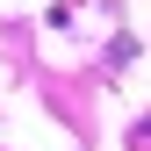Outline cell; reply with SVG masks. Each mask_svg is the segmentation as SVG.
<instances>
[]
</instances>
